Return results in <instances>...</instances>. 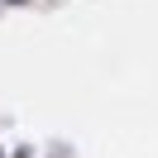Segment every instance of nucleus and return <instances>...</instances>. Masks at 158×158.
Returning <instances> with one entry per match:
<instances>
[]
</instances>
